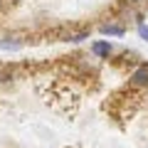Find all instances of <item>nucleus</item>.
Segmentation results:
<instances>
[{
	"label": "nucleus",
	"mask_w": 148,
	"mask_h": 148,
	"mask_svg": "<svg viewBox=\"0 0 148 148\" xmlns=\"http://www.w3.org/2000/svg\"><path fill=\"white\" fill-rule=\"evenodd\" d=\"M10 3H15V5H17V3H22V0H10Z\"/></svg>",
	"instance_id": "10"
},
{
	"label": "nucleus",
	"mask_w": 148,
	"mask_h": 148,
	"mask_svg": "<svg viewBox=\"0 0 148 148\" xmlns=\"http://www.w3.org/2000/svg\"><path fill=\"white\" fill-rule=\"evenodd\" d=\"M25 45H27V40H25L22 32H5V35L0 37V52H8V54L20 52Z\"/></svg>",
	"instance_id": "2"
},
{
	"label": "nucleus",
	"mask_w": 148,
	"mask_h": 148,
	"mask_svg": "<svg viewBox=\"0 0 148 148\" xmlns=\"http://www.w3.org/2000/svg\"><path fill=\"white\" fill-rule=\"evenodd\" d=\"M15 77H17V69L10 67V64H5V67L0 69V84H3V86H5V84H12Z\"/></svg>",
	"instance_id": "6"
},
{
	"label": "nucleus",
	"mask_w": 148,
	"mask_h": 148,
	"mask_svg": "<svg viewBox=\"0 0 148 148\" xmlns=\"http://www.w3.org/2000/svg\"><path fill=\"white\" fill-rule=\"evenodd\" d=\"M128 86L131 89H148V62H138L128 74Z\"/></svg>",
	"instance_id": "3"
},
{
	"label": "nucleus",
	"mask_w": 148,
	"mask_h": 148,
	"mask_svg": "<svg viewBox=\"0 0 148 148\" xmlns=\"http://www.w3.org/2000/svg\"><path fill=\"white\" fill-rule=\"evenodd\" d=\"M5 3H8V0H0V12H3V8H5Z\"/></svg>",
	"instance_id": "9"
},
{
	"label": "nucleus",
	"mask_w": 148,
	"mask_h": 148,
	"mask_svg": "<svg viewBox=\"0 0 148 148\" xmlns=\"http://www.w3.org/2000/svg\"><path fill=\"white\" fill-rule=\"evenodd\" d=\"M148 0H126V5L128 8H141V5H146Z\"/></svg>",
	"instance_id": "8"
},
{
	"label": "nucleus",
	"mask_w": 148,
	"mask_h": 148,
	"mask_svg": "<svg viewBox=\"0 0 148 148\" xmlns=\"http://www.w3.org/2000/svg\"><path fill=\"white\" fill-rule=\"evenodd\" d=\"M89 52L94 54L96 59H111L114 57V52H116V47H114V42L111 40H94V42L89 45Z\"/></svg>",
	"instance_id": "4"
},
{
	"label": "nucleus",
	"mask_w": 148,
	"mask_h": 148,
	"mask_svg": "<svg viewBox=\"0 0 148 148\" xmlns=\"http://www.w3.org/2000/svg\"><path fill=\"white\" fill-rule=\"evenodd\" d=\"M91 37V27H79V30H67L62 35V42L67 45H82L84 40H89Z\"/></svg>",
	"instance_id": "5"
},
{
	"label": "nucleus",
	"mask_w": 148,
	"mask_h": 148,
	"mask_svg": "<svg viewBox=\"0 0 148 148\" xmlns=\"http://www.w3.org/2000/svg\"><path fill=\"white\" fill-rule=\"evenodd\" d=\"M136 35L141 37L143 42H148V25H146V22H141V25H136Z\"/></svg>",
	"instance_id": "7"
},
{
	"label": "nucleus",
	"mask_w": 148,
	"mask_h": 148,
	"mask_svg": "<svg viewBox=\"0 0 148 148\" xmlns=\"http://www.w3.org/2000/svg\"><path fill=\"white\" fill-rule=\"evenodd\" d=\"M99 35H104V37H123L128 32V27H126V22L121 20V17H106V20H101L99 22Z\"/></svg>",
	"instance_id": "1"
}]
</instances>
